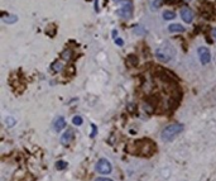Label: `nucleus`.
Instances as JSON below:
<instances>
[{"mask_svg":"<svg viewBox=\"0 0 216 181\" xmlns=\"http://www.w3.org/2000/svg\"><path fill=\"white\" fill-rule=\"evenodd\" d=\"M183 124L181 123H173V124H169L165 127L162 133H161V138L164 142H172L177 136H179L183 131Z\"/></svg>","mask_w":216,"mask_h":181,"instance_id":"nucleus-1","label":"nucleus"},{"mask_svg":"<svg viewBox=\"0 0 216 181\" xmlns=\"http://www.w3.org/2000/svg\"><path fill=\"white\" fill-rule=\"evenodd\" d=\"M173 47H171L169 45H163L162 47H159L157 49V59L158 60H161L163 62H168L171 59H172V56H173Z\"/></svg>","mask_w":216,"mask_h":181,"instance_id":"nucleus-2","label":"nucleus"},{"mask_svg":"<svg viewBox=\"0 0 216 181\" xmlns=\"http://www.w3.org/2000/svg\"><path fill=\"white\" fill-rule=\"evenodd\" d=\"M95 170L99 173H101V175H107V173H111L113 167H111V163L106 158H100L95 166Z\"/></svg>","mask_w":216,"mask_h":181,"instance_id":"nucleus-3","label":"nucleus"},{"mask_svg":"<svg viewBox=\"0 0 216 181\" xmlns=\"http://www.w3.org/2000/svg\"><path fill=\"white\" fill-rule=\"evenodd\" d=\"M121 3H123V5H121V8L119 9V15L123 17V18H130L132 17V4L128 2V0H121Z\"/></svg>","mask_w":216,"mask_h":181,"instance_id":"nucleus-4","label":"nucleus"},{"mask_svg":"<svg viewBox=\"0 0 216 181\" xmlns=\"http://www.w3.org/2000/svg\"><path fill=\"white\" fill-rule=\"evenodd\" d=\"M198 57H200V61L202 65H206L211 61V55H210V51H208L206 47H200L198 48Z\"/></svg>","mask_w":216,"mask_h":181,"instance_id":"nucleus-5","label":"nucleus"},{"mask_svg":"<svg viewBox=\"0 0 216 181\" xmlns=\"http://www.w3.org/2000/svg\"><path fill=\"white\" fill-rule=\"evenodd\" d=\"M181 18L182 20H185V23H192L193 20V12L190 8H183L181 10Z\"/></svg>","mask_w":216,"mask_h":181,"instance_id":"nucleus-6","label":"nucleus"},{"mask_svg":"<svg viewBox=\"0 0 216 181\" xmlns=\"http://www.w3.org/2000/svg\"><path fill=\"white\" fill-rule=\"evenodd\" d=\"M72 139H74V131H72V129H67L61 137V142L63 144H68Z\"/></svg>","mask_w":216,"mask_h":181,"instance_id":"nucleus-7","label":"nucleus"},{"mask_svg":"<svg viewBox=\"0 0 216 181\" xmlns=\"http://www.w3.org/2000/svg\"><path fill=\"white\" fill-rule=\"evenodd\" d=\"M64 127H66V122H64L63 117H58L56 119V122L53 123V128H54V131H57V132H61Z\"/></svg>","mask_w":216,"mask_h":181,"instance_id":"nucleus-8","label":"nucleus"},{"mask_svg":"<svg viewBox=\"0 0 216 181\" xmlns=\"http://www.w3.org/2000/svg\"><path fill=\"white\" fill-rule=\"evenodd\" d=\"M168 29H169V32H172V33H178V32H183L185 28H183L181 24H171V25L168 27Z\"/></svg>","mask_w":216,"mask_h":181,"instance_id":"nucleus-9","label":"nucleus"},{"mask_svg":"<svg viewBox=\"0 0 216 181\" xmlns=\"http://www.w3.org/2000/svg\"><path fill=\"white\" fill-rule=\"evenodd\" d=\"M176 18V13L175 12H172V10H165L163 13V19L164 20H172V19H175Z\"/></svg>","mask_w":216,"mask_h":181,"instance_id":"nucleus-10","label":"nucleus"},{"mask_svg":"<svg viewBox=\"0 0 216 181\" xmlns=\"http://www.w3.org/2000/svg\"><path fill=\"white\" fill-rule=\"evenodd\" d=\"M51 67H52V70H53L54 72H60V71L63 69V65H62L60 61H57V62H54V63L52 65Z\"/></svg>","mask_w":216,"mask_h":181,"instance_id":"nucleus-11","label":"nucleus"},{"mask_svg":"<svg viewBox=\"0 0 216 181\" xmlns=\"http://www.w3.org/2000/svg\"><path fill=\"white\" fill-rule=\"evenodd\" d=\"M56 167L57 170H64L67 167V162H64V161H58L56 163Z\"/></svg>","mask_w":216,"mask_h":181,"instance_id":"nucleus-12","label":"nucleus"},{"mask_svg":"<svg viewBox=\"0 0 216 181\" xmlns=\"http://www.w3.org/2000/svg\"><path fill=\"white\" fill-rule=\"evenodd\" d=\"M72 123H74L75 126H81L82 124V118L80 117V115H76V117H74V119H72Z\"/></svg>","mask_w":216,"mask_h":181,"instance_id":"nucleus-13","label":"nucleus"},{"mask_svg":"<svg viewBox=\"0 0 216 181\" xmlns=\"http://www.w3.org/2000/svg\"><path fill=\"white\" fill-rule=\"evenodd\" d=\"M115 43H116L118 46H123L124 45V41L121 39V38H116V39H115Z\"/></svg>","mask_w":216,"mask_h":181,"instance_id":"nucleus-14","label":"nucleus"},{"mask_svg":"<svg viewBox=\"0 0 216 181\" xmlns=\"http://www.w3.org/2000/svg\"><path fill=\"white\" fill-rule=\"evenodd\" d=\"M95 181H113V180H110V179H106V177H97Z\"/></svg>","mask_w":216,"mask_h":181,"instance_id":"nucleus-15","label":"nucleus"},{"mask_svg":"<svg viewBox=\"0 0 216 181\" xmlns=\"http://www.w3.org/2000/svg\"><path fill=\"white\" fill-rule=\"evenodd\" d=\"M162 4V0H155V2L153 3V6H159Z\"/></svg>","mask_w":216,"mask_h":181,"instance_id":"nucleus-16","label":"nucleus"},{"mask_svg":"<svg viewBox=\"0 0 216 181\" xmlns=\"http://www.w3.org/2000/svg\"><path fill=\"white\" fill-rule=\"evenodd\" d=\"M92 129H93V132H92L91 137H95V136H96V126H95V124H92Z\"/></svg>","mask_w":216,"mask_h":181,"instance_id":"nucleus-17","label":"nucleus"},{"mask_svg":"<svg viewBox=\"0 0 216 181\" xmlns=\"http://www.w3.org/2000/svg\"><path fill=\"white\" fill-rule=\"evenodd\" d=\"M211 34H212V37H214V39L216 41V28H212V31H211Z\"/></svg>","mask_w":216,"mask_h":181,"instance_id":"nucleus-18","label":"nucleus"},{"mask_svg":"<svg viewBox=\"0 0 216 181\" xmlns=\"http://www.w3.org/2000/svg\"><path fill=\"white\" fill-rule=\"evenodd\" d=\"M186 2H190V0H186Z\"/></svg>","mask_w":216,"mask_h":181,"instance_id":"nucleus-19","label":"nucleus"}]
</instances>
